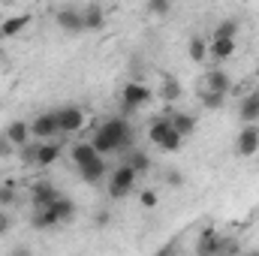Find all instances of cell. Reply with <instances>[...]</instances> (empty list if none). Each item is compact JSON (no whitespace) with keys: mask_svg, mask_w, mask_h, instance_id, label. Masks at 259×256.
<instances>
[{"mask_svg":"<svg viewBox=\"0 0 259 256\" xmlns=\"http://www.w3.org/2000/svg\"><path fill=\"white\" fill-rule=\"evenodd\" d=\"M94 151L103 157V154H115V151H121L124 145H133V133H130L127 121H121V118H115V121H106L103 127L97 130V136H94Z\"/></svg>","mask_w":259,"mask_h":256,"instance_id":"1","label":"cell"},{"mask_svg":"<svg viewBox=\"0 0 259 256\" xmlns=\"http://www.w3.org/2000/svg\"><path fill=\"white\" fill-rule=\"evenodd\" d=\"M151 142L160 145V148H166V151H178L181 142H184V136H178V133L172 130L169 118H157V121L151 124Z\"/></svg>","mask_w":259,"mask_h":256,"instance_id":"2","label":"cell"},{"mask_svg":"<svg viewBox=\"0 0 259 256\" xmlns=\"http://www.w3.org/2000/svg\"><path fill=\"white\" fill-rule=\"evenodd\" d=\"M136 181H139V175L130 169L127 163L118 166V169L112 172V178H109V196H112V199H124L127 193H133Z\"/></svg>","mask_w":259,"mask_h":256,"instance_id":"3","label":"cell"},{"mask_svg":"<svg viewBox=\"0 0 259 256\" xmlns=\"http://www.w3.org/2000/svg\"><path fill=\"white\" fill-rule=\"evenodd\" d=\"M30 199H33L36 211H42V208H52V205L61 199V193H58L55 184H49V181H36L33 190H30Z\"/></svg>","mask_w":259,"mask_h":256,"instance_id":"4","label":"cell"},{"mask_svg":"<svg viewBox=\"0 0 259 256\" xmlns=\"http://www.w3.org/2000/svg\"><path fill=\"white\" fill-rule=\"evenodd\" d=\"M55 118H58V130H61V133H75V130L84 127V112H81V109H75V106L58 109V112H55Z\"/></svg>","mask_w":259,"mask_h":256,"instance_id":"5","label":"cell"},{"mask_svg":"<svg viewBox=\"0 0 259 256\" xmlns=\"http://www.w3.org/2000/svg\"><path fill=\"white\" fill-rule=\"evenodd\" d=\"M235 151L241 154V157H250V154H256L259 151V127L256 124H250V127H244L238 133V139H235Z\"/></svg>","mask_w":259,"mask_h":256,"instance_id":"6","label":"cell"},{"mask_svg":"<svg viewBox=\"0 0 259 256\" xmlns=\"http://www.w3.org/2000/svg\"><path fill=\"white\" fill-rule=\"evenodd\" d=\"M55 21H58V27L66 30V33H78V30H84V24H81V9H75V6H64V9H58Z\"/></svg>","mask_w":259,"mask_h":256,"instance_id":"7","label":"cell"},{"mask_svg":"<svg viewBox=\"0 0 259 256\" xmlns=\"http://www.w3.org/2000/svg\"><path fill=\"white\" fill-rule=\"evenodd\" d=\"M58 133H61V130H58L55 112H46V115L33 118V124H30V136H33V139H52V136H58Z\"/></svg>","mask_w":259,"mask_h":256,"instance_id":"8","label":"cell"},{"mask_svg":"<svg viewBox=\"0 0 259 256\" xmlns=\"http://www.w3.org/2000/svg\"><path fill=\"white\" fill-rule=\"evenodd\" d=\"M49 214H52V220H55V226H64V223H72L75 220V202L72 199H66V196H61L52 208H46Z\"/></svg>","mask_w":259,"mask_h":256,"instance_id":"9","label":"cell"},{"mask_svg":"<svg viewBox=\"0 0 259 256\" xmlns=\"http://www.w3.org/2000/svg\"><path fill=\"white\" fill-rule=\"evenodd\" d=\"M78 175H81V181H88V184H97V181H103L106 178V157H94V160H88V163H81L78 166Z\"/></svg>","mask_w":259,"mask_h":256,"instance_id":"10","label":"cell"},{"mask_svg":"<svg viewBox=\"0 0 259 256\" xmlns=\"http://www.w3.org/2000/svg\"><path fill=\"white\" fill-rule=\"evenodd\" d=\"M229 88H232V78H229V72H223V69H211V72L205 75V91L226 97V94H229Z\"/></svg>","mask_w":259,"mask_h":256,"instance_id":"11","label":"cell"},{"mask_svg":"<svg viewBox=\"0 0 259 256\" xmlns=\"http://www.w3.org/2000/svg\"><path fill=\"white\" fill-rule=\"evenodd\" d=\"M151 100V91L145 88V84H136V81H130L127 88H124V106H127L130 112L133 109H139L142 103H148Z\"/></svg>","mask_w":259,"mask_h":256,"instance_id":"12","label":"cell"},{"mask_svg":"<svg viewBox=\"0 0 259 256\" xmlns=\"http://www.w3.org/2000/svg\"><path fill=\"white\" fill-rule=\"evenodd\" d=\"M6 139H9V145L12 148H24L27 142H30V124H24V121H12L6 133H3Z\"/></svg>","mask_w":259,"mask_h":256,"instance_id":"13","label":"cell"},{"mask_svg":"<svg viewBox=\"0 0 259 256\" xmlns=\"http://www.w3.org/2000/svg\"><path fill=\"white\" fill-rule=\"evenodd\" d=\"M238 118L244 121V127H250L253 121H259V91H253L250 97L241 100V106H238Z\"/></svg>","mask_w":259,"mask_h":256,"instance_id":"14","label":"cell"},{"mask_svg":"<svg viewBox=\"0 0 259 256\" xmlns=\"http://www.w3.org/2000/svg\"><path fill=\"white\" fill-rule=\"evenodd\" d=\"M81 24L84 30H100L106 24V12L100 6H81Z\"/></svg>","mask_w":259,"mask_h":256,"instance_id":"15","label":"cell"},{"mask_svg":"<svg viewBox=\"0 0 259 256\" xmlns=\"http://www.w3.org/2000/svg\"><path fill=\"white\" fill-rule=\"evenodd\" d=\"M169 124H172V130H175L178 136H190V133L196 130V118L190 115V112H178V115L169 118Z\"/></svg>","mask_w":259,"mask_h":256,"instance_id":"16","label":"cell"},{"mask_svg":"<svg viewBox=\"0 0 259 256\" xmlns=\"http://www.w3.org/2000/svg\"><path fill=\"white\" fill-rule=\"evenodd\" d=\"M127 166L136 172V175H145L148 169H151V157L145 154V151H136V148H130L127 154Z\"/></svg>","mask_w":259,"mask_h":256,"instance_id":"17","label":"cell"},{"mask_svg":"<svg viewBox=\"0 0 259 256\" xmlns=\"http://www.w3.org/2000/svg\"><path fill=\"white\" fill-rule=\"evenodd\" d=\"M181 94H184V88H181V81H178V78H163L160 97H163L166 103H175V100H181Z\"/></svg>","mask_w":259,"mask_h":256,"instance_id":"18","label":"cell"},{"mask_svg":"<svg viewBox=\"0 0 259 256\" xmlns=\"http://www.w3.org/2000/svg\"><path fill=\"white\" fill-rule=\"evenodd\" d=\"M61 157V145H39L36 148V166H49V163H55Z\"/></svg>","mask_w":259,"mask_h":256,"instance_id":"19","label":"cell"},{"mask_svg":"<svg viewBox=\"0 0 259 256\" xmlns=\"http://www.w3.org/2000/svg\"><path fill=\"white\" fill-rule=\"evenodd\" d=\"M94 157H97V151H94L91 142H78V145H72V160H75V166H81V163H88V160H94Z\"/></svg>","mask_w":259,"mask_h":256,"instance_id":"20","label":"cell"},{"mask_svg":"<svg viewBox=\"0 0 259 256\" xmlns=\"http://www.w3.org/2000/svg\"><path fill=\"white\" fill-rule=\"evenodd\" d=\"M235 33H238V21L235 18H223L217 24V30H214V39H235Z\"/></svg>","mask_w":259,"mask_h":256,"instance_id":"21","label":"cell"},{"mask_svg":"<svg viewBox=\"0 0 259 256\" xmlns=\"http://www.w3.org/2000/svg\"><path fill=\"white\" fill-rule=\"evenodd\" d=\"M232 52H235V39H214V42H211V55L220 58V61L229 58Z\"/></svg>","mask_w":259,"mask_h":256,"instance_id":"22","label":"cell"},{"mask_svg":"<svg viewBox=\"0 0 259 256\" xmlns=\"http://www.w3.org/2000/svg\"><path fill=\"white\" fill-rule=\"evenodd\" d=\"M205 55H208L205 39H202V36H190V58H193V61H205Z\"/></svg>","mask_w":259,"mask_h":256,"instance_id":"23","label":"cell"},{"mask_svg":"<svg viewBox=\"0 0 259 256\" xmlns=\"http://www.w3.org/2000/svg\"><path fill=\"white\" fill-rule=\"evenodd\" d=\"M223 100H226V97H220V94L202 91V106H205V109H220V106H223Z\"/></svg>","mask_w":259,"mask_h":256,"instance_id":"24","label":"cell"},{"mask_svg":"<svg viewBox=\"0 0 259 256\" xmlns=\"http://www.w3.org/2000/svg\"><path fill=\"white\" fill-rule=\"evenodd\" d=\"M145 9H148L151 15H166V12H169V3H163V0H151Z\"/></svg>","mask_w":259,"mask_h":256,"instance_id":"25","label":"cell"},{"mask_svg":"<svg viewBox=\"0 0 259 256\" xmlns=\"http://www.w3.org/2000/svg\"><path fill=\"white\" fill-rule=\"evenodd\" d=\"M12 202H15V187L12 184L0 187V205H12Z\"/></svg>","mask_w":259,"mask_h":256,"instance_id":"26","label":"cell"},{"mask_svg":"<svg viewBox=\"0 0 259 256\" xmlns=\"http://www.w3.org/2000/svg\"><path fill=\"white\" fill-rule=\"evenodd\" d=\"M21 24H24V18H9V21H6V24L0 27V30H3L6 36H9V33H18V30H21Z\"/></svg>","mask_w":259,"mask_h":256,"instance_id":"27","label":"cell"},{"mask_svg":"<svg viewBox=\"0 0 259 256\" xmlns=\"http://www.w3.org/2000/svg\"><path fill=\"white\" fill-rule=\"evenodd\" d=\"M36 148H39V145H30V142H27V145L21 148V160H24V163H36Z\"/></svg>","mask_w":259,"mask_h":256,"instance_id":"28","label":"cell"},{"mask_svg":"<svg viewBox=\"0 0 259 256\" xmlns=\"http://www.w3.org/2000/svg\"><path fill=\"white\" fill-rule=\"evenodd\" d=\"M166 184H172V187H178V184H184V175H181L178 169H169V172H166Z\"/></svg>","mask_w":259,"mask_h":256,"instance_id":"29","label":"cell"},{"mask_svg":"<svg viewBox=\"0 0 259 256\" xmlns=\"http://www.w3.org/2000/svg\"><path fill=\"white\" fill-rule=\"evenodd\" d=\"M142 205H145V208H154V205H157V193L145 190V193H142Z\"/></svg>","mask_w":259,"mask_h":256,"instance_id":"30","label":"cell"},{"mask_svg":"<svg viewBox=\"0 0 259 256\" xmlns=\"http://www.w3.org/2000/svg\"><path fill=\"white\" fill-rule=\"evenodd\" d=\"M9 226H12V217L0 211V235H3V232H9Z\"/></svg>","mask_w":259,"mask_h":256,"instance_id":"31","label":"cell"},{"mask_svg":"<svg viewBox=\"0 0 259 256\" xmlns=\"http://www.w3.org/2000/svg\"><path fill=\"white\" fill-rule=\"evenodd\" d=\"M9 151H12V145H9V139H6V136H0V157H6Z\"/></svg>","mask_w":259,"mask_h":256,"instance_id":"32","label":"cell"},{"mask_svg":"<svg viewBox=\"0 0 259 256\" xmlns=\"http://www.w3.org/2000/svg\"><path fill=\"white\" fill-rule=\"evenodd\" d=\"M9 256H33L27 247H15V250H9Z\"/></svg>","mask_w":259,"mask_h":256,"instance_id":"33","label":"cell"},{"mask_svg":"<svg viewBox=\"0 0 259 256\" xmlns=\"http://www.w3.org/2000/svg\"><path fill=\"white\" fill-rule=\"evenodd\" d=\"M97 223H100V226L109 223V211H100V214H97Z\"/></svg>","mask_w":259,"mask_h":256,"instance_id":"34","label":"cell"},{"mask_svg":"<svg viewBox=\"0 0 259 256\" xmlns=\"http://www.w3.org/2000/svg\"><path fill=\"white\" fill-rule=\"evenodd\" d=\"M250 256H259V253H250Z\"/></svg>","mask_w":259,"mask_h":256,"instance_id":"35","label":"cell"}]
</instances>
